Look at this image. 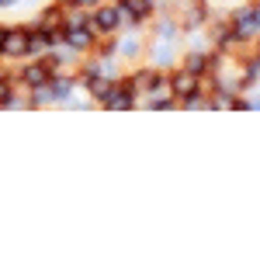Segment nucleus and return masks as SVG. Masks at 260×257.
<instances>
[{
	"label": "nucleus",
	"instance_id": "f257e3e1",
	"mask_svg": "<svg viewBox=\"0 0 260 257\" xmlns=\"http://www.w3.org/2000/svg\"><path fill=\"white\" fill-rule=\"evenodd\" d=\"M0 52H28V32L24 28H4Z\"/></svg>",
	"mask_w": 260,
	"mask_h": 257
},
{
	"label": "nucleus",
	"instance_id": "f03ea898",
	"mask_svg": "<svg viewBox=\"0 0 260 257\" xmlns=\"http://www.w3.org/2000/svg\"><path fill=\"white\" fill-rule=\"evenodd\" d=\"M118 11H115V7H101L98 11V18L90 21V28H94V32H111V28H115V24H118Z\"/></svg>",
	"mask_w": 260,
	"mask_h": 257
},
{
	"label": "nucleus",
	"instance_id": "7ed1b4c3",
	"mask_svg": "<svg viewBox=\"0 0 260 257\" xmlns=\"http://www.w3.org/2000/svg\"><path fill=\"white\" fill-rule=\"evenodd\" d=\"M118 14H128V18H146V14H149V4H146V0H121L118 4Z\"/></svg>",
	"mask_w": 260,
	"mask_h": 257
},
{
	"label": "nucleus",
	"instance_id": "20e7f679",
	"mask_svg": "<svg viewBox=\"0 0 260 257\" xmlns=\"http://www.w3.org/2000/svg\"><path fill=\"white\" fill-rule=\"evenodd\" d=\"M194 87H198L194 73H177V77H174V94H180V98H191Z\"/></svg>",
	"mask_w": 260,
	"mask_h": 257
},
{
	"label": "nucleus",
	"instance_id": "39448f33",
	"mask_svg": "<svg viewBox=\"0 0 260 257\" xmlns=\"http://www.w3.org/2000/svg\"><path fill=\"white\" fill-rule=\"evenodd\" d=\"M87 87H90V94H94V98H108V94H111V87H115V83H108V80H101V77H90L87 80Z\"/></svg>",
	"mask_w": 260,
	"mask_h": 257
},
{
	"label": "nucleus",
	"instance_id": "423d86ee",
	"mask_svg": "<svg viewBox=\"0 0 260 257\" xmlns=\"http://www.w3.org/2000/svg\"><path fill=\"white\" fill-rule=\"evenodd\" d=\"M205 66H208V63H205V56H191V60H187V73H194V77H198Z\"/></svg>",
	"mask_w": 260,
	"mask_h": 257
},
{
	"label": "nucleus",
	"instance_id": "0eeeda50",
	"mask_svg": "<svg viewBox=\"0 0 260 257\" xmlns=\"http://www.w3.org/2000/svg\"><path fill=\"white\" fill-rule=\"evenodd\" d=\"M7 98H11V87H7V80L0 77V104H4V101H7Z\"/></svg>",
	"mask_w": 260,
	"mask_h": 257
},
{
	"label": "nucleus",
	"instance_id": "6e6552de",
	"mask_svg": "<svg viewBox=\"0 0 260 257\" xmlns=\"http://www.w3.org/2000/svg\"><path fill=\"white\" fill-rule=\"evenodd\" d=\"M73 7H90V4H98V0H70Z\"/></svg>",
	"mask_w": 260,
	"mask_h": 257
}]
</instances>
